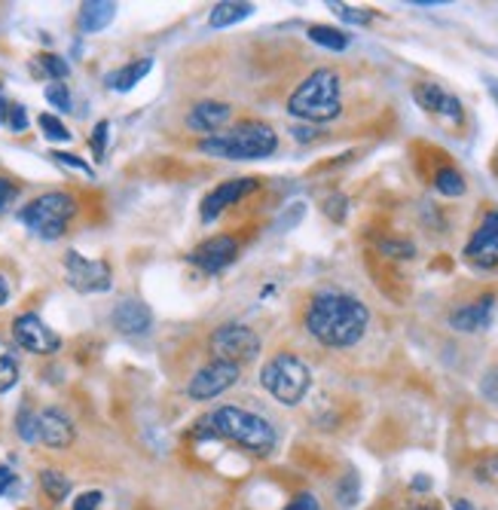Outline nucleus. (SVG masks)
<instances>
[{"instance_id": "nucleus-1", "label": "nucleus", "mask_w": 498, "mask_h": 510, "mask_svg": "<svg viewBox=\"0 0 498 510\" xmlns=\"http://www.w3.org/2000/svg\"><path fill=\"white\" fill-rule=\"evenodd\" d=\"M303 324L309 337H316L327 349H348L364 339L370 312L352 294L343 290H321L309 300L303 315Z\"/></svg>"}, {"instance_id": "nucleus-2", "label": "nucleus", "mask_w": 498, "mask_h": 510, "mask_svg": "<svg viewBox=\"0 0 498 510\" xmlns=\"http://www.w3.org/2000/svg\"><path fill=\"white\" fill-rule=\"evenodd\" d=\"M196 434L223 437V441L242 446V450H248L254 455H269L278 443L275 428L269 425L264 416H257V412H251V410H242V407L214 410L212 416L202 419V428H199Z\"/></svg>"}, {"instance_id": "nucleus-3", "label": "nucleus", "mask_w": 498, "mask_h": 510, "mask_svg": "<svg viewBox=\"0 0 498 510\" xmlns=\"http://www.w3.org/2000/svg\"><path fill=\"white\" fill-rule=\"evenodd\" d=\"M339 110H343V101H339V74L330 68L312 70L291 92V99H287V113L306 122H330L339 117Z\"/></svg>"}, {"instance_id": "nucleus-4", "label": "nucleus", "mask_w": 498, "mask_h": 510, "mask_svg": "<svg viewBox=\"0 0 498 510\" xmlns=\"http://www.w3.org/2000/svg\"><path fill=\"white\" fill-rule=\"evenodd\" d=\"M278 147V135L264 122H244V126L223 131V135H212L199 144L205 156H217V160H266Z\"/></svg>"}, {"instance_id": "nucleus-5", "label": "nucleus", "mask_w": 498, "mask_h": 510, "mask_svg": "<svg viewBox=\"0 0 498 510\" xmlns=\"http://www.w3.org/2000/svg\"><path fill=\"white\" fill-rule=\"evenodd\" d=\"M77 199L71 193H43V196L31 199L28 205L19 211V221L28 226L34 235H40V239H61V235L67 233V226H71L74 214H77Z\"/></svg>"}, {"instance_id": "nucleus-6", "label": "nucleus", "mask_w": 498, "mask_h": 510, "mask_svg": "<svg viewBox=\"0 0 498 510\" xmlns=\"http://www.w3.org/2000/svg\"><path fill=\"white\" fill-rule=\"evenodd\" d=\"M260 382H264V389L273 394L278 403H285V407H296V403L306 398V391H309L312 373L296 355L282 351V355H275L264 367Z\"/></svg>"}, {"instance_id": "nucleus-7", "label": "nucleus", "mask_w": 498, "mask_h": 510, "mask_svg": "<svg viewBox=\"0 0 498 510\" xmlns=\"http://www.w3.org/2000/svg\"><path fill=\"white\" fill-rule=\"evenodd\" d=\"M212 355L214 360H230V364H248L257 358L260 351V337L244 324H221L212 333Z\"/></svg>"}, {"instance_id": "nucleus-8", "label": "nucleus", "mask_w": 498, "mask_h": 510, "mask_svg": "<svg viewBox=\"0 0 498 510\" xmlns=\"http://www.w3.org/2000/svg\"><path fill=\"white\" fill-rule=\"evenodd\" d=\"M65 276H67V285L74 290H80V294H104V290H110L113 285L110 263L86 260L83 254H77V251L65 254Z\"/></svg>"}, {"instance_id": "nucleus-9", "label": "nucleus", "mask_w": 498, "mask_h": 510, "mask_svg": "<svg viewBox=\"0 0 498 510\" xmlns=\"http://www.w3.org/2000/svg\"><path fill=\"white\" fill-rule=\"evenodd\" d=\"M13 339L16 346L31 351V355H52V351L61 349V337L34 312H25L13 321Z\"/></svg>"}, {"instance_id": "nucleus-10", "label": "nucleus", "mask_w": 498, "mask_h": 510, "mask_svg": "<svg viewBox=\"0 0 498 510\" xmlns=\"http://www.w3.org/2000/svg\"><path fill=\"white\" fill-rule=\"evenodd\" d=\"M239 382V364H230V360H212L199 370L187 385V394L193 401H212L217 394H223L226 389Z\"/></svg>"}, {"instance_id": "nucleus-11", "label": "nucleus", "mask_w": 498, "mask_h": 510, "mask_svg": "<svg viewBox=\"0 0 498 510\" xmlns=\"http://www.w3.org/2000/svg\"><path fill=\"white\" fill-rule=\"evenodd\" d=\"M465 260L480 269L498 266V208L486 211L483 221L477 224L474 235L465 245Z\"/></svg>"}, {"instance_id": "nucleus-12", "label": "nucleus", "mask_w": 498, "mask_h": 510, "mask_svg": "<svg viewBox=\"0 0 498 510\" xmlns=\"http://www.w3.org/2000/svg\"><path fill=\"white\" fill-rule=\"evenodd\" d=\"M254 190H260V181H257V178H233V181H223L221 187H214V190L202 199V221H214V217H221L226 208L235 205V202H242L244 196H251Z\"/></svg>"}, {"instance_id": "nucleus-13", "label": "nucleus", "mask_w": 498, "mask_h": 510, "mask_svg": "<svg viewBox=\"0 0 498 510\" xmlns=\"http://www.w3.org/2000/svg\"><path fill=\"white\" fill-rule=\"evenodd\" d=\"M235 254H239V242L233 239V235H214V239L202 242L199 248L190 254V263H196L202 272H221L226 269L230 263L235 260Z\"/></svg>"}, {"instance_id": "nucleus-14", "label": "nucleus", "mask_w": 498, "mask_h": 510, "mask_svg": "<svg viewBox=\"0 0 498 510\" xmlns=\"http://www.w3.org/2000/svg\"><path fill=\"white\" fill-rule=\"evenodd\" d=\"M74 437H77L74 422L61 410L49 407L37 416V441L43 446H49V450H67L74 443Z\"/></svg>"}, {"instance_id": "nucleus-15", "label": "nucleus", "mask_w": 498, "mask_h": 510, "mask_svg": "<svg viewBox=\"0 0 498 510\" xmlns=\"http://www.w3.org/2000/svg\"><path fill=\"white\" fill-rule=\"evenodd\" d=\"M413 99L419 108H425L428 113H438V117L462 120V104L456 95H450L447 89H441L438 83H419L413 86Z\"/></svg>"}, {"instance_id": "nucleus-16", "label": "nucleus", "mask_w": 498, "mask_h": 510, "mask_svg": "<svg viewBox=\"0 0 498 510\" xmlns=\"http://www.w3.org/2000/svg\"><path fill=\"white\" fill-rule=\"evenodd\" d=\"M110 321H113V328L119 333H126V337H144L153 324V312L147 309L141 300H122L117 303V309L110 312Z\"/></svg>"}, {"instance_id": "nucleus-17", "label": "nucleus", "mask_w": 498, "mask_h": 510, "mask_svg": "<svg viewBox=\"0 0 498 510\" xmlns=\"http://www.w3.org/2000/svg\"><path fill=\"white\" fill-rule=\"evenodd\" d=\"M493 321V297H480L474 303H465L462 309H456L450 315V324L462 333H477L489 328Z\"/></svg>"}, {"instance_id": "nucleus-18", "label": "nucleus", "mask_w": 498, "mask_h": 510, "mask_svg": "<svg viewBox=\"0 0 498 510\" xmlns=\"http://www.w3.org/2000/svg\"><path fill=\"white\" fill-rule=\"evenodd\" d=\"M233 120V108L226 101H199L187 117V126L196 131H217Z\"/></svg>"}, {"instance_id": "nucleus-19", "label": "nucleus", "mask_w": 498, "mask_h": 510, "mask_svg": "<svg viewBox=\"0 0 498 510\" xmlns=\"http://www.w3.org/2000/svg\"><path fill=\"white\" fill-rule=\"evenodd\" d=\"M153 61L150 58H141V61H129V65H122L119 70H113V74H108V86L117 92H129L135 83H141L147 74H150Z\"/></svg>"}, {"instance_id": "nucleus-20", "label": "nucleus", "mask_w": 498, "mask_h": 510, "mask_svg": "<svg viewBox=\"0 0 498 510\" xmlns=\"http://www.w3.org/2000/svg\"><path fill=\"white\" fill-rule=\"evenodd\" d=\"M113 16H117V6L113 4H101V0H92V4H83L80 6V28L83 31H101L108 28L113 22Z\"/></svg>"}, {"instance_id": "nucleus-21", "label": "nucleus", "mask_w": 498, "mask_h": 510, "mask_svg": "<svg viewBox=\"0 0 498 510\" xmlns=\"http://www.w3.org/2000/svg\"><path fill=\"white\" fill-rule=\"evenodd\" d=\"M254 13V4H217L212 6V16H208V25L212 28H230V25L248 19Z\"/></svg>"}, {"instance_id": "nucleus-22", "label": "nucleus", "mask_w": 498, "mask_h": 510, "mask_svg": "<svg viewBox=\"0 0 498 510\" xmlns=\"http://www.w3.org/2000/svg\"><path fill=\"white\" fill-rule=\"evenodd\" d=\"M19 382V358H16L13 346L0 339V394H6Z\"/></svg>"}, {"instance_id": "nucleus-23", "label": "nucleus", "mask_w": 498, "mask_h": 510, "mask_svg": "<svg viewBox=\"0 0 498 510\" xmlns=\"http://www.w3.org/2000/svg\"><path fill=\"white\" fill-rule=\"evenodd\" d=\"M306 34H309L312 43H318V47H325V49H334V52H343L348 47V34L339 28H330V25H312Z\"/></svg>"}, {"instance_id": "nucleus-24", "label": "nucleus", "mask_w": 498, "mask_h": 510, "mask_svg": "<svg viewBox=\"0 0 498 510\" xmlns=\"http://www.w3.org/2000/svg\"><path fill=\"white\" fill-rule=\"evenodd\" d=\"M40 489L47 492L49 501H56L58 505V501H65L67 495H71V480H67L61 471L47 468V471H40Z\"/></svg>"}, {"instance_id": "nucleus-25", "label": "nucleus", "mask_w": 498, "mask_h": 510, "mask_svg": "<svg viewBox=\"0 0 498 510\" xmlns=\"http://www.w3.org/2000/svg\"><path fill=\"white\" fill-rule=\"evenodd\" d=\"M434 187H438L441 196H462L465 193V178H462L459 169H452V165H443V169L434 174Z\"/></svg>"}, {"instance_id": "nucleus-26", "label": "nucleus", "mask_w": 498, "mask_h": 510, "mask_svg": "<svg viewBox=\"0 0 498 510\" xmlns=\"http://www.w3.org/2000/svg\"><path fill=\"white\" fill-rule=\"evenodd\" d=\"M37 126L43 129V135H47L49 141H71V131H67V126L58 117H52V113H40Z\"/></svg>"}, {"instance_id": "nucleus-27", "label": "nucleus", "mask_w": 498, "mask_h": 510, "mask_svg": "<svg viewBox=\"0 0 498 510\" xmlns=\"http://www.w3.org/2000/svg\"><path fill=\"white\" fill-rule=\"evenodd\" d=\"M37 61H40V68H43V74L47 77H52V80H65L67 77V61L61 58V56H52V52H43V56H37Z\"/></svg>"}, {"instance_id": "nucleus-28", "label": "nucleus", "mask_w": 498, "mask_h": 510, "mask_svg": "<svg viewBox=\"0 0 498 510\" xmlns=\"http://www.w3.org/2000/svg\"><path fill=\"white\" fill-rule=\"evenodd\" d=\"M379 251L386 254V257H398V260H410L416 254L413 242H407V239H382Z\"/></svg>"}, {"instance_id": "nucleus-29", "label": "nucleus", "mask_w": 498, "mask_h": 510, "mask_svg": "<svg viewBox=\"0 0 498 510\" xmlns=\"http://www.w3.org/2000/svg\"><path fill=\"white\" fill-rule=\"evenodd\" d=\"M47 101L52 104L56 110H71V92H67V86L65 83H52L47 86Z\"/></svg>"}, {"instance_id": "nucleus-30", "label": "nucleus", "mask_w": 498, "mask_h": 510, "mask_svg": "<svg viewBox=\"0 0 498 510\" xmlns=\"http://www.w3.org/2000/svg\"><path fill=\"white\" fill-rule=\"evenodd\" d=\"M330 10H334L343 22H352V25H367L373 19L370 10H358V6H346V4H334Z\"/></svg>"}, {"instance_id": "nucleus-31", "label": "nucleus", "mask_w": 498, "mask_h": 510, "mask_svg": "<svg viewBox=\"0 0 498 510\" xmlns=\"http://www.w3.org/2000/svg\"><path fill=\"white\" fill-rule=\"evenodd\" d=\"M108 131H110V122H108V120L95 122V129H92V153H95V160H104V147H108Z\"/></svg>"}, {"instance_id": "nucleus-32", "label": "nucleus", "mask_w": 498, "mask_h": 510, "mask_svg": "<svg viewBox=\"0 0 498 510\" xmlns=\"http://www.w3.org/2000/svg\"><path fill=\"white\" fill-rule=\"evenodd\" d=\"M52 156V160H56V162H61V165H67V169H77V172H83L86 174V178H92V165L89 162H83L80 160V156H74V153H61V151H52L49 153Z\"/></svg>"}, {"instance_id": "nucleus-33", "label": "nucleus", "mask_w": 498, "mask_h": 510, "mask_svg": "<svg viewBox=\"0 0 498 510\" xmlns=\"http://www.w3.org/2000/svg\"><path fill=\"white\" fill-rule=\"evenodd\" d=\"M19 437L22 441H28V443L37 441V416H34L31 410L19 412Z\"/></svg>"}, {"instance_id": "nucleus-34", "label": "nucleus", "mask_w": 498, "mask_h": 510, "mask_svg": "<svg viewBox=\"0 0 498 510\" xmlns=\"http://www.w3.org/2000/svg\"><path fill=\"white\" fill-rule=\"evenodd\" d=\"M0 117L10 122L13 131H22L25 126H28V117H25V108H22V104H6V108L0 110Z\"/></svg>"}, {"instance_id": "nucleus-35", "label": "nucleus", "mask_w": 498, "mask_h": 510, "mask_svg": "<svg viewBox=\"0 0 498 510\" xmlns=\"http://www.w3.org/2000/svg\"><path fill=\"white\" fill-rule=\"evenodd\" d=\"M325 214L330 217V221L343 224V217H346V196H339V193H334V196H327V202H325Z\"/></svg>"}, {"instance_id": "nucleus-36", "label": "nucleus", "mask_w": 498, "mask_h": 510, "mask_svg": "<svg viewBox=\"0 0 498 510\" xmlns=\"http://www.w3.org/2000/svg\"><path fill=\"white\" fill-rule=\"evenodd\" d=\"M16 196H19V187H16L10 178H4V174H0V211L10 205Z\"/></svg>"}, {"instance_id": "nucleus-37", "label": "nucleus", "mask_w": 498, "mask_h": 510, "mask_svg": "<svg viewBox=\"0 0 498 510\" xmlns=\"http://www.w3.org/2000/svg\"><path fill=\"white\" fill-rule=\"evenodd\" d=\"M285 510H321V505H318V498H316V495H309V492H303V495H296Z\"/></svg>"}, {"instance_id": "nucleus-38", "label": "nucleus", "mask_w": 498, "mask_h": 510, "mask_svg": "<svg viewBox=\"0 0 498 510\" xmlns=\"http://www.w3.org/2000/svg\"><path fill=\"white\" fill-rule=\"evenodd\" d=\"M99 505H101V492H83L80 498L74 501V510H99Z\"/></svg>"}, {"instance_id": "nucleus-39", "label": "nucleus", "mask_w": 498, "mask_h": 510, "mask_svg": "<svg viewBox=\"0 0 498 510\" xmlns=\"http://www.w3.org/2000/svg\"><path fill=\"white\" fill-rule=\"evenodd\" d=\"M480 389H483V394L493 403H498V367H493V370L486 373V380H483V385H480Z\"/></svg>"}, {"instance_id": "nucleus-40", "label": "nucleus", "mask_w": 498, "mask_h": 510, "mask_svg": "<svg viewBox=\"0 0 498 510\" xmlns=\"http://www.w3.org/2000/svg\"><path fill=\"white\" fill-rule=\"evenodd\" d=\"M16 483V474L10 471V468H4V464H0V495H4L6 489H10Z\"/></svg>"}, {"instance_id": "nucleus-41", "label": "nucleus", "mask_w": 498, "mask_h": 510, "mask_svg": "<svg viewBox=\"0 0 498 510\" xmlns=\"http://www.w3.org/2000/svg\"><path fill=\"white\" fill-rule=\"evenodd\" d=\"M6 300H10V285H6V278L0 276V306H6Z\"/></svg>"}, {"instance_id": "nucleus-42", "label": "nucleus", "mask_w": 498, "mask_h": 510, "mask_svg": "<svg viewBox=\"0 0 498 510\" xmlns=\"http://www.w3.org/2000/svg\"><path fill=\"white\" fill-rule=\"evenodd\" d=\"M452 510H477V507L471 505V501H465V498H456V501H452Z\"/></svg>"}, {"instance_id": "nucleus-43", "label": "nucleus", "mask_w": 498, "mask_h": 510, "mask_svg": "<svg viewBox=\"0 0 498 510\" xmlns=\"http://www.w3.org/2000/svg\"><path fill=\"white\" fill-rule=\"evenodd\" d=\"M416 510H441L438 505H422V507H416Z\"/></svg>"}, {"instance_id": "nucleus-44", "label": "nucleus", "mask_w": 498, "mask_h": 510, "mask_svg": "<svg viewBox=\"0 0 498 510\" xmlns=\"http://www.w3.org/2000/svg\"><path fill=\"white\" fill-rule=\"evenodd\" d=\"M495 480H498V462H495Z\"/></svg>"}]
</instances>
